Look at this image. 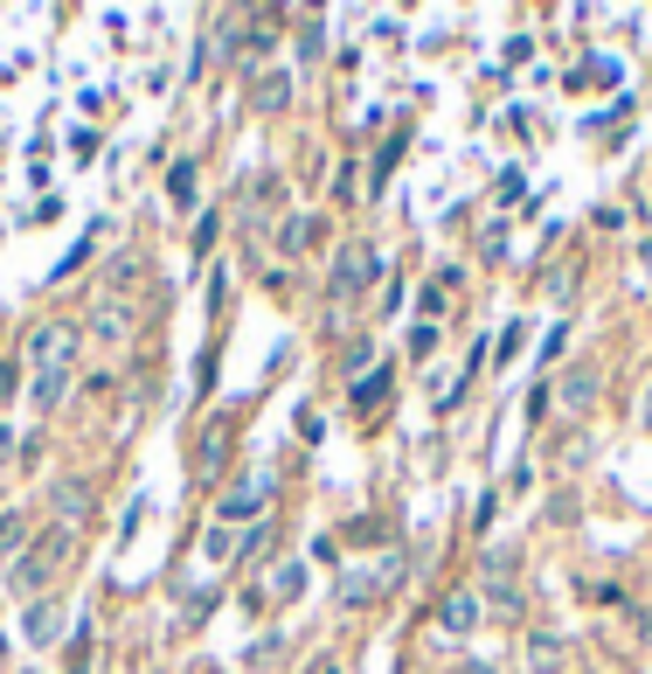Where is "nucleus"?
Returning <instances> with one entry per match:
<instances>
[{
  "label": "nucleus",
  "mask_w": 652,
  "mask_h": 674,
  "mask_svg": "<svg viewBox=\"0 0 652 674\" xmlns=\"http://www.w3.org/2000/svg\"><path fill=\"white\" fill-rule=\"evenodd\" d=\"M63 564H70V529H43V535H35V550L14 556V591H43Z\"/></svg>",
  "instance_id": "nucleus-1"
},
{
  "label": "nucleus",
  "mask_w": 652,
  "mask_h": 674,
  "mask_svg": "<svg viewBox=\"0 0 652 674\" xmlns=\"http://www.w3.org/2000/svg\"><path fill=\"white\" fill-rule=\"evenodd\" d=\"M382 278V257L369 251V243H348V251L334 257V265H326V286H334L340 299H354V292H369Z\"/></svg>",
  "instance_id": "nucleus-2"
},
{
  "label": "nucleus",
  "mask_w": 652,
  "mask_h": 674,
  "mask_svg": "<svg viewBox=\"0 0 652 674\" xmlns=\"http://www.w3.org/2000/svg\"><path fill=\"white\" fill-rule=\"evenodd\" d=\"M76 341H84V327H70V321L35 327V341H28V369H35V376H49V369H70Z\"/></svg>",
  "instance_id": "nucleus-3"
},
{
  "label": "nucleus",
  "mask_w": 652,
  "mask_h": 674,
  "mask_svg": "<svg viewBox=\"0 0 652 674\" xmlns=\"http://www.w3.org/2000/svg\"><path fill=\"white\" fill-rule=\"evenodd\" d=\"M597 397H604V369H569L563 383H555V410H563V418H590V410H597Z\"/></svg>",
  "instance_id": "nucleus-4"
},
{
  "label": "nucleus",
  "mask_w": 652,
  "mask_h": 674,
  "mask_svg": "<svg viewBox=\"0 0 652 674\" xmlns=\"http://www.w3.org/2000/svg\"><path fill=\"white\" fill-rule=\"evenodd\" d=\"M132 327H140L132 299H98V306H90V321H84V334H90V341H105V348H125Z\"/></svg>",
  "instance_id": "nucleus-5"
},
{
  "label": "nucleus",
  "mask_w": 652,
  "mask_h": 674,
  "mask_svg": "<svg viewBox=\"0 0 652 674\" xmlns=\"http://www.w3.org/2000/svg\"><path fill=\"white\" fill-rule=\"evenodd\" d=\"M479 619H486V598H479V591H451L445 605H437V633H451V640H458V633H472Z\"/></svg>",
  "instance_id": "nucleus-6"
},
{
  "label": "nucleus",
  "mask_w": 652,
  "mask_h": 674,
  "mask_svg": "<svg viewBox=\"0 0 652 674\" xmlns=\"http://www.w3.org/2000/svg\"><path fill=\"white\" fill-rule=\"evenodd\" d=\"M528 667L534 674H563L569 667V640L563 633H528Z\"/></svg>",
  "instance_id": "nucleus-7"
},
{
  "label": "nucleus",
  "mask_w": 652,
  "mask_h": 674,
  "mask_svg": "<svg viewBox=\"0 0 652 674\" xmlns=\"http://www.w3.org/2000/svg\"><path fill=\"white\" fill-rule=\"evenodd\" d=\"M49 508L63 521H84L90 515V486L84 480H49Z\"/></svg>",
  "instance_id": "nucleus-8"
},
{
  "label": "nucleus",
  "mask_w": 652,
  "mask_h": 674,
  "mask_svg": "<svg viewBox=\"0 0 652 674\" xmlns=\"http://www.w3.org/2000/svg\"><path fill=\"white\" fill-rule=\"evenodd\" d=\"M396 585V564H382V570H361V577H348L340 585V605H369V598H382Z\"/></svg>",
  "instance_id": "nucleus-9"
},
{
  "label": "nucleus",
  "mask_w": 652,
  "mask_h": 674,
  "mask_svg": "<svg viewBox=\"0 0 652 674\" xmlns=\"http://www.w3.org/2000/svg\"><path fill=\"white\" fill-rule=\"evenodd\" d=\"M146 286V265H140V257H111V272H105V299H132V292H140Z\"/></svg>",
  "instance_id": "nucleus-10"
},
{
  "label": "nucleus",
  "mask_w": 652,
  "mask_h": 674,
  "mask_svg": "<svg viewBox=\"0 0 652 674\" xmlns=\"http://www.w3.org/2000/svg\"><path fill=\"white\" fill-rule=\"evenodd\" d=\"M264 508V480H243V486H229V494L216 501V521H237V515H257Z\"/></svg>",
  "instance_id": "nucleus-11"
},
{
  "label": "nucleus",
  "mask_w": 652,
  "mask_h": 674,
  "mask_svg": "<svg viewBox=\"0 0 652 674\" xmlns=\"http://www.w3.org/2000/svg\"><path fill=\"white\" fill-rule=\"evenodd\" d=\"M28 542V508H0V564H14Z\"/></svg>",
  "instance_id": "nucleus-12"
},
{
  "label": "nucleus",
  "mask_w": 652,
  "mask_h": 674,
  "mask_svg": "<svg viewBox=\"0 0 652 674\" xmlns=\"http://www.w3.org/2000/svg\"><path fill=\"white\" fill-rule=\"evenodd\" d=\"M22 626H28V640H35V647H49V640H56V633H63V612H56V605H49V598H35V605H28V619H22Z\"/></svg>",
  "instance_id": "nucleus-13"
},
{
  "label": "nucleus",
  "mask_w": 652,
  "mask_h": 674,
  "mask_svg": "<svg viewBox=\"0 0 652 674\" xmlns=\"http://www.w3.org/2000/svg\"><path fill=\"white\" fill-rule=\"evenodd\" d=\"M292 105V77H285V70H264L257 77V111H285Z\"/></svg>",
  "instance_id": "nucleus-14"
},
{
  "label": "nucleus",
  "mask_w": 652,
  "mask_h": 674,
  "mask_svg": "<svg viewBox=\"0 0 652 674\" xmlns=\"http://www.w3.org/2000/svg\"><path fill=\"white\" fill-rule=\"evenodd\" d=\"M285 257H299V251H313V243H319V216H292V222H285Z\"/></svg>",
  "instance_id": "nucleus-15"
},
{
  "label": "nucleus",
  "mask_w": 652,
  "mask_h": 674,
  "mask_svg": "<svg viewBox=\"0 0 652 674\" xmlns=\"http://www.w3.org/2000/svg\"><path fill=\"white\" fill-rule=\"evenodd\" d=\"M486 612H493V619H500V626H514V619H521V591H514L507 577H500V585L486 591Z\"/></svg>",
  "instance_id": "nucleus-16"
},
{
  "label": "nucleus",
  "mask_w": 652,
  "mask_h": 674,
  "mask_svg": "<svg viewBox=\"0 0 652 674\" xmlns=\"http://www.w3.org/2000/svg\"><path fill=\"white\" fill-rule=\"evenodd\" d=\"M63 397H70V369H49V376H35V404H43V410H56Z\"/></svg>",
  "instance_id": "nucleus-17"
},
{
  "label": "nucleus",
  "mask_w": 652,
  "mask_h": 674,
  "mask_svg": "<svg viewBox=\"0 0 652 674\" xmlns=\"http://www.w3.org/2000/svg\"><path fill=\"white\" fill-rule=\"evenodd\" d=\"M202 556H208V564H229V556H237V535H229L222 521H216V529L202 535Z\"/></svg>",
  "instance_id": "nucleus-18"
},
{
  "label": "nucleus",
  "mask_w": 652,
  "mask_h": 674,
  "mask_svg": "<svg viewBox=\"0 0 652 674\" xmlns=\"http://www.w3.org/2000/svg\"><path fill=\"white\" fill-rule=\"evenodd\" d=\"M167 195H174V202L195 195V160H174V174H167Z\"/></svg>",
  "instance_id": "nucleus-19"
},
{
  "label": "nucleus",
  "mask_w": 652,
  "mask_h": 674,
  "mask_svg": "<svg viewBox=\"0 0 652 674\" xmlns=\"http://www.w3.org/2000/svg\"><path fill=\"white\" fill-rule=\"evenodd\" d=\"M271 43H278V35H271V22H264V14H251V35H243L237 49H251V56H264V49H271Z\"/></svg>",
  "instance_id": "nucleus-20"
},
{
  "label": "nucleus",
  "mask_w": 652,
  "mask_h": 674,
  "mask_svg": "<svg viewBox=\"0 0 652 674\" xmlns=\"http://www.w3.org/2000/svg\"><path fill=\"white\" fill-rule=\"evenodd\" d=\"M251 195H257V209H278V202H285V181L271 174V181H251Z\"/></svg>",
  "instance_id": "nucleus-21"
},
{
  "label": "nucleus",
  "mask_w": 652,
  "mask_h": 674,
  "mask_svg": "<svg viewBox=\"0 0 652 674\" xmlns=\"http://www.w3.org/2000/svg\"><path fill=\"white\" fill-rule=\"evenodd\" d=\"M375 397H389V369H382V376H369V383H361V389H354V404H361V410H369Z\"/></svg>",
  "instance_id": "nucleus-22"
},
{
  "label": "nucleus",
  "mask_w": 652,
  "mask_h": 674,
  "mask_svg": "<svg viewBox=\"0 0 652 674\" xmlns=\"http://www.w3.org/2000/svg\"><path fill=\"white\" fill-rule=\"evenodd\" d=\"M299 585H305V570L285 564V570H278V598H299Z\"/></svg>",
  "instance_id": "nucleus-23"
},
{
  "label": "nucleus",
  "mask_w": 652,
  "mask_h": 674,
  "mask_svg": "<svg viewBox=\"0 0 652 674\" xmlns=\"http://www.w3.org/2000/svg\"><path fill=\"white\" fill-rule=\"evenodd\" d=\"M548 521H555V529H569V521H577V501H569V494H555V508H548Z\"/></svg>",
  "instance_id": "nucleus-24"
},
{
  "label": "nucleus",
  "mask_w": 652,
  "mask_h": 674,
  "mask_svg": "<svg viewBox=\"0 0 652 674\" xmlns=\"http://www.w3.org/2000/svg\"><path fill=\"white\" fill-rule=\"evenodd\" d=\"M14 383H22V376H14V362H0V404L14 397Z\"/></svg>",
  "instance_id": "nucleus-25"
},
{
  "label": "nucleus",
  "mask_w": 652,
  "mask_h": 674,
  "mask_svg": "<svg viewBox=\"0 0 652 674\" xmlns=\"http://www.w3.org/2000/svg\"><path fill=\"white\" fill-rule=\"evenodd\" d=\"M458 674H493V667H486V661H466V667H458Z\"/></svg>",
  "instance_id": "nucleus-26"
},
{
  "label": "nucleus",
  "mask_w": 652,
  "mask_h": 674,
  "mask_svg": "<svg viewBox=\"0 0 652 674\" xmlns=\"http://www.w3.org/2000/svg\"><path fill=\"white\" fill-rule=\"evenodd\" d=\"M639 633H645V640H652V612H639Z\"/></svg>",
  "instance_id": "nucleus-27"
},
{
  "label": "nucleus",
  "mask_w": 652,
  "mask_h": 674,
  "mask_svg": "<svg viewBox=\"0 0 652 674\" xmlns=\"http://www.w3.org/2000/svg\"><path fill=\"white\" fill-rule=\"evenodd\" d=\"M639 257H645V272H652V237H645V251H639Z\"/></svg>",
  "instance_id": "nucleus-28"
},
{
  "label": "nucleus",
  "mask_w": 652,
  "mask_h": 674,
  "mask_svg": "<svg viewBox=\"0 0 652 674\" xmlns=\"http://www.w3.org/2000/svg\"><path fill=\"white\" fill-rule=\"evenodd\" d=\"M645 424H652V389H645Z\"/></svg>",
  "instance_id": "nucleus-29"
},
{
  "label": "nucleus",
  "mask_w": 652,
  "mask_h": 674,
  "mask_svg": "<svg viewBox=\"0 0 652 674\" xmlns=\"http://www.w3.org/2000/svg\"><path fill=\"white\" fill-rule=\"evenodd\" d=\"M0 653H8V640H0Z\"/></svg>",
  "instance_id": "nucleus-30"
}]
</instances>
